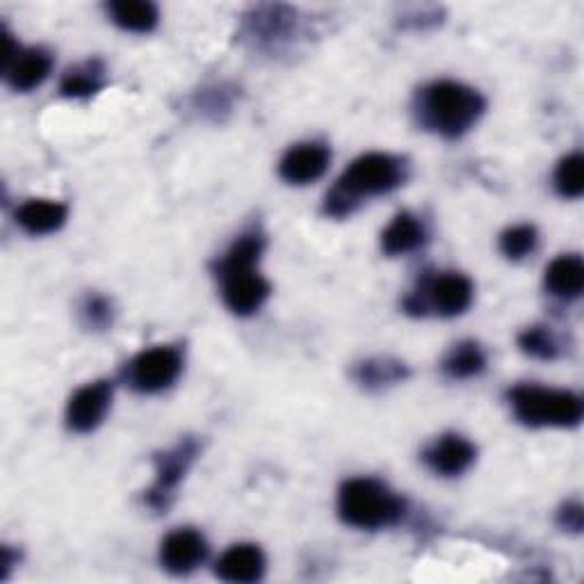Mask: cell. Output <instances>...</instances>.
<instances>
[{"instance_id":"52a82bcc","label":"cell","mask_w":584,"mask_h":584,"mask_svg":"<svg viewBox=\"0 0 584 584\" xmlns=\"http://www.w3.org/2000/svg\"><path fill=\"white\" fill-rule=\"evenodd\" d=\"M183 370V359L181 351L174 347H154L146 349L131 361L126 377H129V384L138 393H160L169 389L176 379H179Z\"/></svg>"},{"instance_id":"8fae6325","label":"cell","mask_w":584,"mask_h":584,"mask_svg":"<svg viewBox=\"0 0 584 584\" xmlns=\"http://www.w3.org/2000/svg\"><path fill=\"white\" fill-rule=\"evenodd\" d=\"M208 555V544L196 529H176L163 541L160 562L174 575H186L194 571Z\"/></svg>"},{"instance_id":"2e32d148","label":"cell","mask_w":584,"mask_h":584,"mask_svg":"<svg viewBox=\"0 0 584 584\" xmlns=\"http://www.w3.org/2000/svg\"><path fill=\"white\" fill-rule=\"evenodd\" d=\"M584 286V263L575 253L555 259L546 270V288L560 299H577Z\"/></svg>"},{"instance_id":"7a4b0ae2","label":"cell","mask_w":584,"mask_h":584,"mask_svg":"<svg viewBox=\"0 0 584 584\" xmlns=\"http://www.w3.org/2000/svg\"><path fill=\"white\" fill-rule=\"evenodd\" d=\"M263 251V238L259 234L242 236L226 257L219 261L222 295L226 307L236 315L257 313L270 297V284L253 270Z\"/></svg>"},{"instance_id":"44dd1931","label":"cell","mask_w":584,"mask_h":584,"mask_svg":"<svg viewBox=\"0 0 584 584\" xmlns=\"http://www.w3.org/2000/svg\"><path fill=\"white\" fill-rule=\"evenodd\" d=\"M100 75H104V69H100V64L87 62L83 67L71 69L62 79L60 90L64 96H73V98L90 96L100 87Z\"/></svg>"},{"instance_id":"4fadbf2b","label":"cell","mask_w":584,"mask_h":584,"mask_svg":"<svg viewBox=\"0 0 584 584\" xmlns=\"http://www.w3.org/2000/svg\"><path fill=\"white\" fill-rule=\"evenodd\" d=\"M265 573V555L259 546L240 544L228 548L217 562V577L226 582H257Z\"/></svg>"},{"instance_id":"30bf717a","label":"cell","mask_w":584,"mask_h":584,"mask_svg":"<svg viewBox=\"0 0 584 584\" xmlns=\"http://www.w3.org/2000/svg\"><path fill=\"white\" fill-rule=\"evenodd\" d=\"M329 160H332V154H329V148L324 144L303 142V144L293 146L282 158L278 174H282V179L286 183L307 186L320 179L329 167Z\"/></svg>"},{"instance_id":"3957f363","label":"cell","mask_w":584,"mask_h":584,"mask_svg":"<svg viewBox=\"0 0 584 584\" xmlns=\"http://www.w3.org/2000/svg\"><path fill=\"white\" fill-rule=\"evenodd\" d=\"M420 121L429 131L460 138L470 131L485 112V98L462 83H434L420 94Z\"/></svg>"},{"instance_id":"ac0fdd59","label":"cell","mask_w":584,"mask_h":584,"mask_svg":"<svg viewBox=\"0 0 584 584\" xmlns=\"http://www.w3.org/2000/svg\"><path fill=\"white\" fill-rule=\"evenodd\" d=\"M112 21L123 31L131 33H151L158 23V10L146 0H117L108 5Z\"/></svg>"},{"instance_id":"6da1fadb","label":"cell","mask_w":584,"mask_h":584,"mask_svg":"<svg viewBox=\"0 0 584 584\" xmlns=\"http://www.w3.org/2000/svg\"><path fill=\"white\" fill-rule=\"evenodd\" d=\"M404 181V163L389 154H368L354 160L324 199V213L347 217L363 196L386 194Z\"/></svg>"},{"instance_id":"5bb4252c","label":"cell","mask_w":584,"mask_h":584,"mask_svg":"<svg viewBox=\"0 0 584 584\" xmlns=\"http://www.w3.org/2000/svg\"><path fill=\"white\" fill-rule=\"evenodd\" d=\"M67 219V206L58 201H46V199H33L16 211V222L33 236H46L53 234L64 224Z\"/></svg>"},{"instance_id":"5b68a950","label":"cell","mask_w":584,"mask_h":584,"mask_svg":"<svg viewBox=\"0 0 584 584\" xmlns=\"http://www.w3.org/2000/svg\"><path fill=\"white\" fill-rule=\"evenodd\" d=\"M514 414L529 427H575L582 420L584 404L571 391H555L523 384L510 393Z\"/></svg>"},{"instance_id":"9c48e42d","label":"cell","mask_w":584,"mask_h":584,"mask_svg":"<svg viewBox=\"0 0 584 584\" xmlns=\"http://www.w3.org/2000/svg\"><path fill=\"white\" fill-rule=\"evenodd\" d=\"M112 404V384L94 382L75 393L67 406V425L71 431L87 434L104 422Z\"/></svg>"},{"instance_id":"d6986e66","label":"cell","mask_w":584,"mask_h":584,"mask_svg":"<svg viewBox=\"0 0 584 584\" xmlns=\"http://www.w3.org/2000/svg\"><path fill=\"white\" fill-rule=\"evenodd\" d=\"M485 366H487L485 351H481V347L477 343H473V341L454 345L450 349L448 357H445V361H443V370L452 379L475 377V374H479L481 370H485Z\"/></svg>"},{"instance_id":"9a60e30c","label":"cell","mask_w":584,"mask_h":584,"mask_svg":"<svg viewBox=\"0 0 584 584\" xmlns=\"http://www.w3.org/2000/svg\"><path fill=\"white\" fill-rule=\"evenodd\" d=\"M50 67H53V60L41 48H31V50H21L19 58L12 62V67L5 71L8 83L16 92H31L39 87L50 73Z\"/></svg>"},{"instance_id":"277c9868","label":"cell","mask_w":584,"mask_h":584,"mask_svg":"<svg viewBox=\"0 0 584 584\" xmlns=\"http://www.w3.org/2000/svg\"><path fill=\"white\" fill-rule=\"evenodd\" d=\"M341 519L359 529H379L397 523L404 514V502L382 481L357 477L343 485L338 496Z\"/></svg>"},{"instance_id":"7c38bea8","label":"cell","mask_w":584,"mask_h":584,"mask_svg":"<svg viewBox=\"0 0 584 584\" xmlns=\"http://www.w3.org/2000/svg\"><path fill=\"white\" fill-rule=\"evenodd\" d=\"M425 464L443 477H456L470 468L475 462V448L470 441L456 434L441 437L425 450Z\"/></svg>"},{"instance_id":"ba28073f","label":"cell","mask_w":584,"mask_h":584,"mask_svg":"<svg viewBox=\"0 0 584 584\" xmlns=\"http://www.w3.org/2000/svg\"><path fill=\"white\" fill-rule=\"evenodd\" d=\"M199 452L196 441L186 439L181 441L176 448H171L165 454H158L156 460V481L154 487L148 489L146 493V502L148 506H154V510H167L174 491L179 489L181 479L186 477L190 464L194 462V456Z\"/></svg>"},{"instance_id":"484cf974","label":"cell","mask_w":584,"mask_h":584,"mask_svg":"<svg viewBox=\"0 0 584 584\" xmlns=\"http://www.w3.org/2000/svg\"><path fill=\"white\" fill-rule=\"evenodd\" d=\"M560 525L571 529V532H580L582 529V506L580 504H567L564 510L560 512Z\"/></svg>"},{"instance_id":"cb8c5ba5","label":"cell","mask_w":584,"mask_h":584,"mask_svg":"<svg viewBox=\"0 0 584 584\" xmlns=\"http://www.w3.org/2000/svg\"><path fill=\"white\" fill-rule=\"evenodd\" d=\"M555 188L567 199H580L584 192V174H582V156H567L555 169Z\"/></svg>"},{"instance_id":"8992f818","label":"cell","mask_w":584,"mask_h":584,"mask_svg":"<svg viewBox=\"0 0 584 584\" xmlns=\"http://www.w3.org/2000/svg\"><path fill=\"white\" fill-rule=\"evenodd\" d=\"M473 301V284L464 274L448 272L431 278L422 286V290L414 293L404 301V307L414 315H425L427 309L437 311L443 318L462 315Z\"/></svg>"},{"instance_id":"603a6c76","label":"cell","mask_w":584,"mask_h":584,"mask_svg":"<svg viewBox=\"0 0 584 584\" xmlns=\"http://www.w3.org/2000/svg\"><path fill=\"white\" fill-rule=\"evenodd\" d=\"M519 345L525 354L541 361H552L560 354V343L548 326H529L519 336Z\"/></svg>"},{"instance_id":"d4e9b609","label":"cell","mask_w":584,"mask_h":584,"mask_svg":"<svg viewBox=\"0 0 584 584\" xmlns=\"http://www.w3.org/2000/svg\"><path fill=\"white\" fill-rule=\"evenodd\" d=\"M87 322L92 326H106L110 320H112V311H110V303L106 299H100V297H94L85 303V309H83Z\"/></svg>"},{"instance_id":"ffe728a7","label":"cell","mask_w":584,"mask_h":584,"mask_svg":"<svg viewBox=\"0 0 584 584\" xmlns=\"http://www.w3.org/2000/svg\"><path fill=\"white\" fill-rule=\"evenodd\" d=\"M404 377H406L404 363L391 361V359L366 361L357 368L359 384H363L366 389H384L389 384L400 382V379H404Z\"/></svg>"},{"instance_id":"7402d4cb","label":"cell","mask_w":584,"mask_h":584,"mask_svg":"<svg viewBox=\"0 0 584 584\" xmlns=\"http://www.w3.org/2000/svg\"><path fill=\"white\" fill-rule=\"evenodd\" d=\"M537 242H539L537 228L529 224H521L514 228H506V231L500 236V251L506 259L521 261L537 249Z\"/></svg>"},{"instance_id":"e0dca14e","label":"cell","mask_w":584,"mask_h":584,"mask_svg":"<svg viewBox=\"0 0 584 584\" xmlns=\"http://www.w3.org/2000/svg\"><path fill=\"white\" fill-rule=\"evenodd\" d=\"M425 242V228L418 217L409 213H400L384 231L382 247L389 257H400V253H409Z\"/></svg>"}]
</instances>
